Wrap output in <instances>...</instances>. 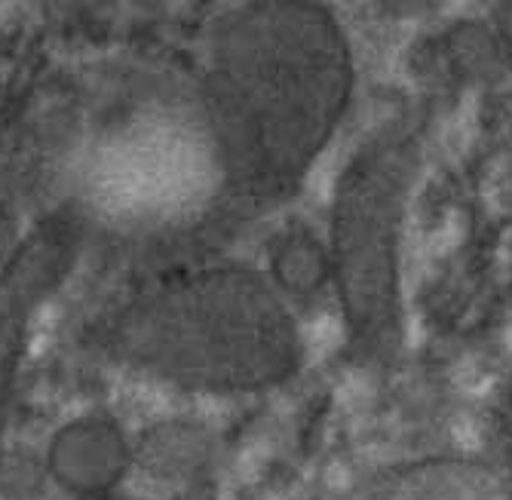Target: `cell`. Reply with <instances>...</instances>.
<instances>
[{"label": "cell", "mask_w": 512, "mask_h": 500, "mask_svg": "<svg viewBox=\"0 0 512 500\" xmlns=\"http://www.w3.org/2000/svg\"><path fill=\"white\" fill-rule=\"evenodd\" d=\"M353 50L319 0H249L212 40L203 135L218 185L246 206L292 197L353 99Z\"/></svg>", "instance_id": "1"}, {"label": "cell", "mask_w": 512, "mask_h": 500, "mask_svg": "<svg viewBox=\"0 0 512 500\" xmlns=\"http://www.w3.org/2000/svg\"><path fill=\"white\" fill-rule=\"evenodd\" d=\"M132 464V448L111 418L86 415L68 421L46 448V473L74 500L117 494Z\"/></svg>", "instance_id": "5"}, {"label": "cell", "mask_w": 512, "mask_h": 500, "mask_svg": "<svg viewBox=\"0 0 512 500\" xmlns=\"http://www.w3.org/2000/svg\"><path fill=\"white\" fill-rule=\"evenodd\" d=\"M83 500H129V497H120V494H105V497H83Z\"/></svg>", "instance_id": "9"}, {"label": "cell", "mask_w": 512, "mask_h": 500, "mask_svg": "<svg viewBox=\"0 0 512 500\" xmlns=\"http://www.w3.org/2000/svg\"><path fill=\"white\" fill-rule=\"evenodd\" d=\"M414 172V142L378 135L344 166L332 200V283L350 341L368 359L393 356L402 341V240Z\"/></svg>", "instance_id": "3"}, {"label": "cell", "mask_w": 512, "mask_h": 500, "mask_svg": "<svg viewBox=\"0 0 512 500\" xmlns=\"http://www.w3.org/2000/svg\"><path fill=\"white\" fill-rule=\"evenodd\" d=\"M77 249V221L68 215H53L25 237L0 270V433L10 415L31 323L40 304L59 289L74 267Z\"/></svg>", "instance_id": "4"}, {"label": "cell", "mask_w": 512, "mask_h": 500, "mask_svg": "<svg viewBox=\"0 0 512 500\" xmlns=\"http://www.w3.org/2000/svg\"><path fill=\"white\" fill-rule=\"evenodd\" d=\"M497 31L503 34V40L512 43V0H506V4L497 10Z\"/></svg>", "instance_id": "8"}, {"label": "cell", "mask_w": 512, "mask_h": 500, "mask_svg": "<svg viewBox=\"0 0 512 500\" xmlns=\"http://www.w3.org/2000/svg\"><path fill=\"white\" fill-rule=\"evenodd\" d=\"M270 280L286 298H310L332 283L329 243L310 234H289L270 255Z\"/></svg>", "instance_id": "6"}, {"label": "cell", "mask_w": 512, "mask_h": 500, "mask_svg": "<svg viewBox=\"0 0 512 500\" xmlns=\"http://www.w3.org/2000/svg\"><path fill=\"white\" fill-rule=\"evenodd\" d=\"M126 366L200 393H258L301 362L289 298L240 264L184 270L135 295L111 326Z\"/></svg>", "instance_id": "2"}, {"label": "cell", "mask_w": 512, "mask_h": 500, "mask_svg": "<svg viewBox=\"0 0 512 500\" xmlns=\"http://www.w3.org/2000/svg\"><path fill=\"white\" fill-rule=\"evenodd\" d=\"M399 500H494V482L476 467L436 464L411 473Z\"/></svg>", "instance_id": "7"}]
</instances>
